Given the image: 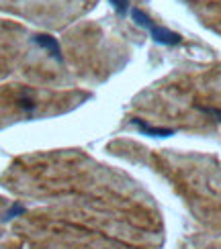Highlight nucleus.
I'll use <instances>...</instances> for the list:
<instances>
[{
    "label": "nucleus",
    "instance_id": "nucleus-4",
    "mask_svg": "<svg viewBox=\"0 0 221 249\" xmlns=\"http://www.w3.org/2000/svg\"><path fill=\"white\" fill-rule=\"evenodd\" d=\"M25 204H20V202H15L10 209L4 213V221H10V219H17V216H20V214H25Z\"/></svg>",
    "mask_w": 221,
    "mask_h": 249
},
{
    "label": "nucleus",
    "instance_id": "nucleus-1",
    "mask_svg": "<svg viewBox=\"0 0 221 249\" xmlns=\"http://www.w3.org/2000/svg\"><path fill=\"white\" fill-rule=\"evenodd\" d=\"M131 18L135 20V25H140L143 27L147 33H150V37L156 41V43H160V45H168V47H172V45H178L181 43V35H176L174 31L170 29H166V27H160V25H156L154 20L147 17L145 13H141L140 8H131Z\"/></svg>",
    "mask_w": 221,
    "mask_h": 249
},
{
    "label": "nucleus",
    "instance_id": "nucleus-2",
    "mask_svg": "<svg viewBox=\"0 0 221 249\" xmlns=\"http://www.w3.org/2000/svg\"><path fill=\"white\" fill-rule=\"evenodd\" d=\"M33 43L39 45L41 49H45L56 61H60V64L64 61V55H61V47H60L56 37H51V35H35L33 37Z\"/></svg>",
    "mask_w": 221,
    "mask_h": 249
},
{
    "label": "nucleus",
    "instance_id": "nucleus-3",
    "mask_svg": "<svg viewBox=\"0 0 221 249\" xmlns=\"http://www.w3.org/2000/svg\"><path fill=\"white\" fill-rule=\"evenodd\" d=\"M133 124L138 127L143 135H150V137H168V135H172L170 129H162V127H152V124L143 123L141 119H133Z\"/></svg>",
    "mask_w": 221,
    "mask_h": 249
},
{
    "label": "nucleus",
    "instance_id": "nucleus-5",
    "mask_svg": "<svg viewBox=\"0 0 221 249\" xmlns=\"http://www.w3.org/2000/svg\"><path fill=\"white\" fill-rule=\"evenodd\" d=\"M113 4V8L117 10V15H127L129 10V0H109Z\"/></svg>",
    "mask_w": 221,
    "mask_h": 249
}]
</instances>
